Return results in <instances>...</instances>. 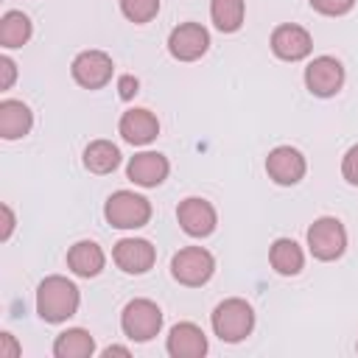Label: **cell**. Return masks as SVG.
Here are the masks:
<instances>
[{
    "mask_svg": "<svg viewBox=\"0 0 358 358\" xmlns=\"http://www.w3.org/2000/svg\"><path fill=\"white\" fill-rule=\"evenodd\" d=\"M78 302H81V294L76 282H70L67 277L50 274L36 288V313L50 324L67 322L78 310Z\"/></svg>",
    "mask_w": 358,
    "mask_h": 358,
    "instance_id": "1",
    "label": "cell"
},
{
    "mask_svg": "<svg viewBox=\"0 0 358 358\" xmlns=\"http://www.w3.org/2000/svg\"><path fill=\"white\" fill-rule=\"evenodd\" d=\"M210 322H213V333L221 341L238 344V341H243L252 333V327H255V310H252V305L246 299L232 296V299H224V302L215 305Z\"/></svg>",
    "mask_w": 358,
    "mask_h": 358,
    "instance_id": "2",
    "label": "cell"
},
{
    "mask_svg": "<svg viewBox=\"0 0 358 358\" xmlns=\"http://www.w3.org/2000/svg\"><path fill=\"white\" fill-rule=\"evenodd\" d=\"M103 215L117 229H140L151 218V201L131 190H115L103 204Z\"/></svg>",
    "mask_w": 358,
    "mask_h": 358,
    "instance_id": "3",
    "label": "cell"
},
{
    "mask_svg": "<svg viewBox=\"0 0 358 358\" xmlns=\"http://www.w3.org/2000/svg\"><path fill=\"white\" fill-rule=\"evenodd\" d=\"M308 249L316 260H338L347 249V229L338 218L322 215L308 227Z\"/></svg>",
    "mask_w": 358,
    "mask_h": 358,
    "instance_id": "4",
    "label": "cell"
},
{
    "mask_svg": "<svg viewBox=\"0 0 358 358\" xmlns=\"http://www.w3.org/2000/svg\"><path fill=\"white\" fill-rule=\"evenodd\" d=\"M215 271V257L204 246H185L171 260V274L182 285H204Z\"/></svg>",
    "mask_w": 358,
    "mask_h": 358,
    "instance_id": "5",
    "label": "cell"
},
{
    "mask_svg": "<svg viewBox=\"0 0 358 358\" xmlns=\"http://www.w3.org/2000/svg\"><path fill=\"white\" fill-rule=\"evenodd\" d=\"M120 327L131 341H151L162 330V310L151 299H131L120 313Z\"/></svg>",
    "mask_w": 358,
    "mask_h": 358,
    "instance_id": "6",
    "label": "cell"
},
{
    "mask_svg": "<svg viewBox=\"0 0 358 358\" xmlns=\"http://www.w3.org/2000/svg\"><path fill=\"white\" fill-rule=\"evenodd\" d=\"M112 56L103 53V50H81L73 64H70V73L76 78V84H81L84 90H101L109 84L112 78Z\"/></svg>",
    "mask_w": 358,
    "mask_h": 358,
    "instance_id": "7",
    "label": "cell"
},
{
    "mask_svg": "<svg viewBox=\"0 0 358 358\" xmlns=\"http://www.w3.org/2000/svg\"><path fill=\"white\" fill-rule=\"evenodd\" d=\"M305 87L316 98H330L344 87V67L336 56H316L305 67Z\"/></svg>",
    "mask_w": 358,
    "mask_h": 358,
    "instance_id": "8",
    "label": "cell"
},
{
    "mask_svg": "<svg viewBox=\"0 0 358 358\" xmlns=\"http://www.w3.org/2000/svg\"><path fill=\"white\" fill-rule=\"evenodd\" d=\"M207 48H210V34L199 22H182L168 36V50L179 62H196L207 53Z\"/></svg>",
    "mask_w": 358,
    "mask_h": 358,
    "instance_id": "9",
    "label": "cell"
},
{
    "mask_svg": "<svg viewBox=\"0 0 358 358\" xmlns=\"http://www.w3.org/2000/svg\"><path fill=\"white\" fill-rule=\"evenodd\" d=\"M271 50L282 62H299L313 50L310 34L296 22H282L271 31Z\"/></svg>",
    "mask_w": 358,
    "mask_h": 358,
    "instance_id": "10",
    "label": "cell"
},
{
    "mask_svg": "<svg viewBox=\"0 0 358 358\" xmlns=\"http://www.w3.org/2000/svg\"><path fill=\"white\" fill-rule=\"evenodd\" d=\"M176 218H179V227H182L190 238H207V235L215 229V224H218L215 207H213L207 199H196V196L179 201Z\"/></svg>",
    "mask_w": 358,
    "mask_h": 358,
    "instance_id": "11",
    "label": "cell"
},
{
    "mask_svg": "<svg viewBox=\"0 0 358 358\" xmlns=\"http://www.w3.org/2000/svg\"><path fill=\"white\" fill-rule=\"evenodd\" d=\"M308 165H305V157L291 148V145H277L268 157H266V173L271 182L288 187V185H296L302 176H305Z\"/></svg>",
    "mask_w": 358,
    "mask_h": 358,
    "instance_id": "12",
    "label": "cell"
},
{
    "mask_svg": "<svg viewBox=\"0 0 358 358\" xmlns=\"http://www.w3.org/2000/svg\"><path fill=\"white\" fill-rule=\"evenodd\" d=\"M112 257H115L120 271H126V274H145L154 266V260H157V249L145 238H123V241L115 243Z\"/></svg>",
    "mask_w": 358,
    "mask_h": 358,
    "instance_id": "13",
    "label": "cell"
},
{
    "mask_svg": "<svg viewBox=\"0 0 358 358\" xmlns=\"http://www.w3.org/2000/svg\"><path fill=\"white\" fill-rule=\"evenodd\" d=\"M168 355L171 358H201L207 352V336L193 322H179L168 333Z\"/></svg>",
    "mask_w": 358,
    "mask_h": 358,
    "instance_id": "14",
    "label": "cell"
},
{
    "mask_svg": "<svg viewBox=\"0 0 358 358\" xmlns=\"http://www.w3.org/2000/svg\"><path fill=\"white\" fill-rule=\"evenodd\" d=\"M168 171H171L168 159L162 154H157V151L134 154L129 159V165H126V176L134 185H140V187H157V185H162L165 176H168Z\"/></svg>",
    "mask_w": 358,
    "mask_h": 358,
    "instance_id": "15",
    "label": "cell"
},
{
    "mask_svg": "<svg viewBox=\"0 0 358 358\" xmlns=\"http://www.w3.org/2000/svg\"><path fill=\"white\" fill-rule=\"evenodd\" d=\"M120 137L131 145H145L159 134V120L148 109H129L120 117Z\"/></svg>",
    "mask_w": 358,
    "mask_h": 358,
    "instance_id": "16",
    "label": "cell"
},
{
    "mask_svg": "<svg viewBox=\"0 0 358 358\" xmlns=\"http://www.w3.org/2000/svg\"><path fill=\"white\" fill-rule=\"evenodd\" d=\"M34 126V115L22 101L6 98L0 101V137L3 140H20L31 131Z\"/></svg>",
    "mask_w": 358,
    "mask_h": 358,
    "instance_id": "17",
    "label": "cell"
},
{
    "mask_svg": "<svg viewBox=\"0 0 358 358\" xmlns=\"http://www.w3.org/2000/svg\"><path fill=\"white\" fill-rule=\"evenodd\" d=\"M103 263H106V255L95 241H78L67 252V266L78 277H98Z\"/></svg>",
    "mask_w": 358,
    "mask_h": 358,
    "instance_id": "18",
    "label": "cell"
},
{
    "mask_svg": "<svg viewBox=\"0 0 358 358\" xmlns=\"http://www.w3.org/2000/svg\"><path fill=\"white\" fill-rule=\"evenodd\" d=\"M268 263H271V268H274L277 274L294 277V274L302 271L305 255H302V249H299L296 241H291V238H277V241L271 243V249H268Z\"/></svg>",
    "mask_w": 358,
    "mask_h": 358,
    "instance_id": "19",
    "label": "cell"
},
{
    "mask_svg": "<svg viewBox=\"0 0 358 358\" xmlns=\"http://www.w3.org/2000/svg\"><path fill=\"white\" fill-rule=\"evenodd\" d=\"M95 352V338L84 327H67L53 341L56 358H90Z\"/></svg>",
    "mask_w": 358,
    "mask_h": 358,
    "instance_id": "20",
    "label": "cell"
},
{
    "mask_svg": "<svg viewBox=\"0 0 358 358\" xmlns=\"http://www.w3.org/2000/svg\"><path fill=\"white\" fill-rule=\"evenodd\" d=\"M120 165V151L109 140H92L84 148V168L92 173H112Z\"/></svg>",
    "mask_w": 358,
    "mask_h": 358,
    "instance_id": "21",
    "label": "cell"
},
{
    "mask_svg": "<svg viewBox=\"0 0 358 358\" xmlns=\"http://www.w3.org/2000/svg\"><path fill=\"white\" fill-rule=\"evenodd\" d=\"M34 34V25L28 14L22 11H6L0 20V45L3 48H22Z\"/></svg>",
    "mask_w": 358,
    "mask_h": 358,
    "instance_id": "22",
    "label": "cell"
},
{
    "mask_svg": "<svg viewBox=\"0 0 358 358\" xmlns=\"http://www.w3.org/2000/svg\"><path fill=\"white\" fill-rule=\"evenodd\" d=\"M243 14H246L243 0H210V17L215 28L224 34H235L243 25Z\"/></svg>",
    "mask_w": 358,
    "mask_h": 358,
    "instance_id": "23",
    "label": "cell"
},
{
    "mask_svg": "<svg viewBox=\"0 0 358 358\" xmlns=\"http://www.w3.org/2000/svg\"><path fill=\"white\" fill-rule=\"evenodd\" d=\"M120 11L126 20L143 25V22H151L159 11V0H120Z\"/></svg>",
    "mask_w": 358,
    "mask_h": 358,
    "instance_id": "24",
    "label": "cell"
},
{
    "mask_svg": "<svg viewBox=\"0 0 358 358\" xmlns=\"http://www.w3.org/2000/svg\"><path fill=\"white\" fill-rule=\"evenodd\" d=\"M308 3L313 11H319L324 17H341L355 6V0H308Z\"/></svg>",
    "mask_w": 358,
    "mask_h": 358,
    "instance_id": "25",
    "label": "cell"
},
{
    "mask_svg": "<svg viewBox=\"0 0 358 358\" xmlns=\"http://www.w3.org/2000/svg\"><path fill=\"white\" fill-rule=\"evenodd\" d=\"M341 176L350 185H358V145H352L341 159Z\"/></svg>",
    "mask_w": 358,
    "mask_h": 358,
    "instance_id": "26",
    "label": "cell"
},
{
    "mask_svg": "<svg viewBox=\"0 0 358 358\" xmlns=\"http://www.w3.org/2000/svg\"><path fill=\"white\" fill-rule=\"evenodd\" d=\"M0 73H3L0 90H8V87L14 84V78H17V64H14L8 56H0Z\"/></svg>",
    "mask_w": 358,
    "mask_h": 358,
    "instance_id": "27",
    "label": "cell"
},
{
    "mask_svg": "<svg viewBox=\"0 0 358 358\" xmlns=\"http://www.w3.org/2000/svg\"><path fill=\"white\" fill-rule=\"evenodd\" d=\"M137 87H140V81H137L134 76H120V78H117V95H120L123 101L134 98V95H137Z\"/></svg>",
    "mask_w": 358,
    "mask_h": 358,
    "instance_id": "28",
    "label": "cell"
},
{
    "mask_svg": "<svg viewBox=\"0 0 358 358\" xmlns=\"http://www.w3.org/2000/svg\"><path fill=\"white\" fill-rule=\"evenodd\" d=\"M20 355V347L14 341L11 333H0V358H17Z\"/></svg>",
    "mask_w": 358,
    "mask_h": 358,
    "instance_id": "29",
    "label": "cell"
},
{
    "mask_svg": "<svg viewBox=\"0 0 358 358\" xmlns=\"http://www.w3.org/2000/svg\"><path fill=\"white\" fill-rule=\"evenodd\" d=\"M3 232H0V238L3 241H8V235H11V229H14V213H11V207L8 204H3Z\"/></svg>",
    "mask_w": 358,
    "mask_h": 358,
    "instance_id": "30",
    "label": "cell"
},
{
    "mask_svg": "<svg viewBox=\"0 0 358 358\" xmlns=\"http://www.w3.org/2000/svg\"><path fill=\"white\" fill-rule=\"evenodd\" d=\"M103 358H112V355H123V358H129V347H117V344H109L103 352H101Z\"/></svg>",
    "mask_w": 358,
    "mask_h": 358,
    "instance_id": "31",
    "label": "cell"
},
{
    "mask_svg": "<svg viewBox=\"0 0 358 358\" xmlns=\"http://www.w3.org/2000/svg\"><path fill=\"white\" fill-rule=\"evenodd\" d=\"M355 350H358V344H355Z\"/></svg>",
    "mask_w": 358,
    "mask_h": 358,
    "instance_id": "32",
    "label": "cell"
}]
</instances>
